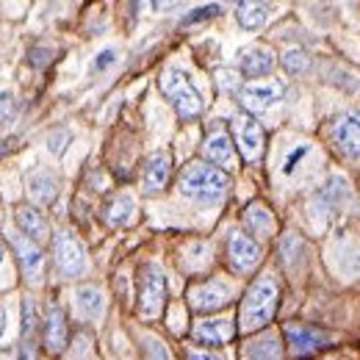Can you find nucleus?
<instances>
[{"label": "nucleus", "mask_w": 360, "mask_h": 360, "mask_svg": "<svg viewBox=\"0 0 360 360\" xmlns=\"http://www.w3.org/2000/svg\"><path fill=\"white\" fill-rule=\"evenodd\" d=\"M227 183H230V178H227L225 169L194 161V164L183 167L178 178V188L183 197H188L194 202H217L227 191Z\"/></svg>", "instance_id": "f257e3e1"}, {"label": "nucleus", "mask_w": 360, "mask_h": 360, "mask_svg": "<svg viewBox=\"0 0 360 360\" xmlns=\"http://www.w3.org/2000/svg\"><path fill=\"white\" fill-rule=\"evenodd\" d=\"M277 297H280V288H277L274 277L271 274L258 277L241 302V330L252 333V330L266 327L277 311Z\"/></svg>", "instance_id": "f03ea898"}, {"label": "nucleus", "mask_w": 360, "mask_h": 360, "mask_svg": "<svg viewBox=\"0 0 360 360\" xmlns=\"http://www.w3.org/2000/svg\"><path fill=\"white\" fill-rule=\"evenodd\" d=\"M158 84H161V91L167 94V100L175 105L180 120H197L202 114V97H200V91L191 86L186 72L169 67V70L161 72Z\"/></svg>", "instance_id": "7ed1b4c3"}, {"label": "nucleus", "mask_w": 360, "mask_h": 360, "mask_svg": "<svg viewBox=\"0 0 360 360\" xmlns=\"http://www.w3.org/2000/svg\"><path fill=\"white\" fill-rule=\"evenodd\" d=\"M167 300V277L161 266L155 264H144L139 271V311L147 319H155L164 308Z\"/></svg>", "instance_id": "20e7f679"}, {"label": "nucleus", "mask_w": 360, "mask_h": 360, "mask_svg": "<svg viewBox=\"0 0 360 360\" xmlns=\"http://www.w3.org/2000/svg\"><path fill=\"white\" fill-rule=\"evenodd\" d=\"M53 255H56V266L64 271L67 277H78V274H84L86 266H89L86 247L70 230L56 233V238H53Z\"/></svg>", "instance_id": "39448f33"}, {"label": "nucleus", "mask_w": 360, "mask_h": 360, "mask_svg": "<svg viewBox=\"0 0 360 360\" xmlns=\"http://www.w3.org/2000/svg\"><path fill=\"white\" fill-rule=\"evenodd\" d=\"M233 134H236V144H238L244 161H258L261 158V153H264V128L252 114H247V111L236 114L233 117Z\"/></svg>", "instance_id": "423d86ee"}, {"label": "nucleus", "mask_w": 360, "mask_h": 360, "mask_svg": "<svg viewBox=\"0 0 360 360\" xmlns=\"http://www.w3.org/2000/svg\"><path fill=\"white\" fill-rule=\"evenodd\" d=\"M283 94H285L283 81H255V84H247L238 89V100L247 114H261L269 105H274Z\"/></svg>", "instance_id": "0eeeda50"}, {"label": "nucleus", "mask_w": 360, "mask_h": 360, "mask_svg": "<svg viewBox=\"0 0 360 360\" xmlns=\"http://www.w3.org/2000/svg\"><path fill=\"white\" fill-rule=\"evenodd\" d=\"M227 302H230V288L219 280H205V283H197L188 288V305L200 314L222 311Z\"/></svg>", "instance_id": "6e6552de"}, {"label": "nucleus", "mask_w": 360, "mask_h": 360, "mask_svg": "<svg viewBox=\"0 0 360 360\" xmlns=\"http://www.w3.org/2000/svg\"><path fill=\"white\" fill-rule=\"evenodd\" d=\"M227 261L236 271H250L261 261V247L241 230H230L227 236Z\"/></svg>", "instance_id": "1a4fd4ad"}, {"label": "nucleus", "mask_w": 360, "mask_h": 360, "mask_svg": "<svg viewBox=\"0 0 360 360\" xmlns=\"http://www.w3.org/2000/svg\"><path fill=\"white\" fill-rule=\"evenodd\" d=\"M8 244L14 247L17 252V261H20V269L28 280H39L42 269H45V255L39 250L37 241H31L25 233H8Z\"/></svg>", "instance_id": "9d476101"}, {"label": "nucleus", "mask_w": 360, "mask_h": 360, "mask_svg": "<svg viewBox=\"0 0 360 360\" xmlns=\"http://www.w3.org/2000/svg\"><path fill=\"white\" fill-rule=\"evenodd\" d=\"M333 141L341 150V155L358 161L360 158V111H349L335 120L333 125Z\"/></svg>", "instance_id": "9b49d317"}, {"label": "nucleus", "mask_w": 360, "mask_h": 360, "mask_svg": "<svg viewBox=\"0 0 360 360\" xmlns=\"http://www.w3.org/2000/svg\"><path fill=\"white\" fill-rule=\"evenodd\" d=\"M283 333H285V341H288L294 358H308V355H314L316 349H321L327 344V335L314 330V327H308V324H285Z\"/></svg>", "instance_id": "f8f14e48"}, {"label": "nucleus", "mask_w": 360, "mask_h": 360, "mask_svg": "<svg viewBox=\"0 0 360 360\" xmlns=\"http://www.w3.org/2000/svg\"><path fill=\"white\" fill-rule=\"evenodd\" d=\"M169 169H172L169 153H164V150L150 153L147 161H144V172H141L144 191H147V194H158V191L167 186V180H169Z\"/></svg>", "instance_id": "ddd939ff"}, {"label": "nucleus", "mask_w": 360, "mask_h": 360, "mask_svg": "<svg viewBox=\"0 0 360 360\" xmlns=\"http://www.w3.org/2000/svg\"><path fill=\"white\" fill-rule=\"evenodd\" d=\"M70 341V330H67V319L58 305H47L45 314V347L50 355H61L67 349Z\"/></svg>", "instance_id": "4468645a"}, {"label": "nucleus", "mask_w": 360, "mask_h": 360, "mask_svg": "<svg viewBox=\"0 0 360 360\" xmlns=\"http://www.w3.org/2000/svg\"><path fill=\"white\" fill-rule=\"evenodd\" d=\"M236 333L230 319H202L194 324L191 338L197 344H208V347H222L225 341H230V335Z\"/></svg>", "instance_id": "2eb2a0df"}, {"label": "nucleus", "mask_w": 360, "mask_h": 360, "mask_svg": "<svg viewBox=\"0 0 360 360\" xmlns=\"http://www.w3.org/2000/svg\"><path fill=\"white\" fill-rule=\"evenodd\" d=\"M274 70V53L266 45H252L241 50V72L247 78H266Z\"/></svg>", "instance_id": "dca6fc26"}, {"label": "nucleus", "mask_w": 360, "mask_h": 360, "mask_svg": "<svg viewBox=\"0 0 360 360\" xmlns=\"http://www.w3.org/2000/svg\"><path fill=\"white\" fill-rule=\"evenodd\" d=\"M202 155L219 167V169H230L233 167V139L225 131H214V134L205 139L202 144Z\"/></svg>", "instance_id": "f3484780"}, {"label": "nucleus", "mask_w": 360, "mask_h": 360, "mask_svg": "<svg viewBox=\"0 0 360 360\" xmlns=\"http://www.w3.org/2000/svg\"><path fill=\"white\" fill-rule=\"evenodd\" d=\"M14 217H17L20 233H25L31 241H37V244H39V241H45L47 238V233H50V230H47V219L42 217V211H39V208H34V205H28V202H25V205H17V214H14Z\"/></svg>", "instance_id": "a211bd4d"}, {"label": "nucleus", "mask_w": 360, "mask_h": 360, "mask_svg": "<svg viewBox=\"0 0 360 360\" xmlns=\"http://www.w3.org/2000/svg\"><path fill=\"white\" fill-rule=\"evenodd\" d=\"M283 358V344L277 333H264L252 338L244 347V360H280Z\"/></svg>", "instance_id": "6ab92c4d"}, {"label": "nucleus", "mask_w": 360, "mask_h": 360, "mask_svg": "<svg viewBox=\"0 0 360 360\" xmlns=\"http://www.w3.org/2000/svg\"><path fill=\"white\" fill-rule=\"evenodd\" d=\"M28 191L39 205H50L56 200V194H58V178L50 169H37L28 178Z\"/></svg>", "instance_id": "aec40b11"}, {"label": "nucleus", "mask_w": 360, "mask_h": 360, "mask_svg": "<svg viewBox=\"0 0 360 360\" xmlns=\"http://www.w3.org/2000/svg\"><path fill=\"white\" fill-rule=\"evenodd\" d=\"M347 197V183L341 178H333L321 191H316L314 202H311V208L319 211V214H330L341 200Z\"/></svg>", "instance_id": "412c9836"}, {"label": "nucleus", "mask_w": 360, "mask_h": 360, "mask_svg": "<svg viewBox=\"0 0 360 360\" xmlns=\"http://www.w3.org/2000/svg\"><path fill=\"white\" fill-rule=\"evenodd\" d=\"M75 305H78V314L86 316V319H97V316L105 311V300H103V291L97 285H81L75 291Z\"/></svg>", "instance_id": "4be33fe9"}, {"label": "nucleus", "mask_w": 360, "mask_h": 360, "mask_svg": "<svg viewBox=\"0 0 360 360\" xmlns=\"http://www.w3.org/2000/svg\"><path fill=\"white\" fill-rule=\"evenodd\" d=\"M131 214H134V197H131V194H117V197H111L108 205L103 208V217H105V222L111 227L128 225Z\"/></svg>", "instance_id": "5701e85b"}, {"label": "nucleus", "mask_w": 360, "mask_h": 360, "mask_svg": "<svg viewBox=\"0 0 360 360\" xmlns=\"http://www.w3.org/2000/svg\"><path fill=\"white\" fill-rule=\"evenodd\" d=\"M244 225L250 227L255 236H271L274 233V219H271L269 208L261 205V202H252L247 211H244Z\"/></svg>", "instance_id": "b1692460"}, {"label": "nucleus", "mask_w": 360, "mask_h": 360, "mask_svg": "<svg viewBox=\"0 0 360 360\" xmlns=\"http://www.w3.org/2000/svg\"><path fill=\"white\" fill-rule=\"evenodd\" d=\"M236 17H238L241 28L258 31L266 22V6H261V3H238L236 6Z\"/></svg>", "instance_id": "393cba45"}, {"label": "nucleus", "mask_w": 360, "mask_h": 360, "mask_svg": "<svg viewBox=\"0 0 360 360\" xmlns=\"http://www.w3.org/2000/svg\"><path fill=\"white\" fill-rule=\"evenodd\" d=\"M280 61H283V67H285V72H288V75H302V72H308V70H311V56H308L305 50H300V47L285 50Z\"/></svg>", "instance_id": "a878e982"}, {"label": "nucleus", "mask_w": 360, "mask_h": 360, "mask_svg": "<svg viewBox=\"0 0 360 360\" xmlns=\"http://www.w3.org/2000/svg\"><path fill=\"white\" fill-rule=\"evenodd\" d=\"M217 14H219V6H217V3H211V6H200V8H194L191 14H186V17L180 20V25H197V22L211 20V17H217Z\"/></svg>", "instance_id": "bb28decb"}, {"label": "nucleus", "mask_w": 360, "mask_h": 360, "mask_svg": "<svg viewBox=\"0 0 360 360\" xmlns=\"http://www.w3.org/2000/svg\"><path fill=\"white\" fill-rule=\"evenodd\" d=\"M70 131L67 128H58V131H53V134L47 136V150L53 153V155H64V150H67V144H70Z\"/></svg>", "instance_id": "cd10ccee"}, {"label": "nucleus", "mask_w": 360, "mask_h": 360, "mask_svg": "<svg viewBox=\"0 0 360 360\" xmlns=\"http://www.w3.org/2000/svg\"><path fill=\"white\" fill-rule=\"evenodd\" d=\"M37 327V302L31 297H22V335H31Z\"/></svg>", "instance_id": "c85d7f7f"}, {"label": "nucleus", "mask_w": 360, "mask_h": 360, "mask_svg": "<svg viewBox=\"0 0 360 360\" xmlns=\"http://www.w3.org/2000/svg\"><path fill=\"white\" fill-rule=\"evenodd\" d=\"M17 114V103L11 91H0V125H8Z\"/></svg>", "instance_id": "c756f323"}, {"label": "nucleus", "mask_w": 360, "mask_h": 360, "mask_svg": "<svg viewBox=\"0 0 360 360\" xmlns=\"http://www.w3.org/2000/svg\"><path fill=\"white\" fill-rule=\"evenodd\" d=\"M144 360H172V355L167 352V347L155 338H147L144 341Z\"/></svg>", "instance_id": "7c9ffc66"}, {"label": "nucleus", "mask_w": 360, "mask_h": 360, "mask_svg": "<svg viewBox=\"0 0 360 360\" xmlns=\"http://www.w3.org/2000/svg\"><path fill=\"white\" fill-rule=\"evenodd\" d=\"M308 153H311V144H302V147H297V150H294V153L288 155V161H285L283 172H285V175H291V172L297 169V164H300V161H302V158H305Z\"/></svg>", "instance_id": "2f4dec72"}, {"label": "nucleus", "mask_w": 360, "mask_h": 360, "mask_svg": "<svg viewBox=\"0 0 360 360\" xmlns=\"http://www.w3.org/2000/svg\"><path fill=\"white\" fill-rule=\"evenodd\" d=\"M114 61H117V50L105 47V50H100V53H97V58H94V70H97V72H103V70H108Z\"/></svg>", "instance_id": "473e14b6"}, {"label": "nucleus", "mask_w": 360, "mask_h": 360, "mask_svg": "<svg viewBox=\"0 0 360 360\" xmlns=\"http://www.w3.org/2000/svg\"><path fill=\"white\" fill-rule=\"evenodd\" d=\"M50 58H53V50H47V47H34L31 50V64L34 67H45Z\"/></svg>", "instance_id": "72a5a7b5"}, {"label": "nucleus", "mask_w": 360, "mask_h": 360, "mask_svg": "<svg viewBox=\"0 0 360 360\" xmlns=\"http://www.w3.org/2000/svg\"><path fill=\"white\" fill-rule=\"evenodd\" d=\"M188 360H225L214 352H205V349H188Z\"/></svg>", "instance_id": "f704fd0d"}, {"label": "nucleus", "mask_w": 360, "mask_h": 360, "mask_svg": "<svg viewBox=\"0 0 360 360\" xmlns=\"http://www.w3.org/2000/svg\"><path fill=\"white\" fill-rule=\"evenodd\" d=\"M233 78H236V75H233V72H227V70L219 72V84H222L225 89H236V81H233Z\"/></svg>", "instance_id": "c9c22d12"}, {"label": "nucleus", "mask_w": 360, "mask_h": 360, "mask_svg": "<svg viewBox=\"0 0 360 360\" xmlns=\"http://www.w3.org/2000/svg\"><path fill=\"white\" fill-rule=\"evenodd\" d=\"M20 360H37V355H34V347H31V344H22V349H20Z\"/></svg>", "instance_id": "e433bc0d"}, {"label": "nucleus", "mask_w": 360, "mask_h": 360, "mask_svg": "<svg viewBox=\"0 0 360 360\" xmlns=\"http://www.w3.org/2000/svg\"><path fill=\"white\" fill-rule=\"evenodd\" d=\"M3 330H6V314H3V308H0V335H3Z\"/></svg>", "instance_id": "4c0bfd02"}, {"label": "nucleus", "mask_w": 360, "mask_h": 360, "mask_svg": "<svg viewBox=\"0 0 360 360\" xmlns=\"http://www.w3.org/2000/svg\"><path fill=\"white\" fill-rule=\"evenodd\" d=\"M0 261H3V247H0Z\"/></svg>", "instance_id": "58836bf2"}]
</instances>
